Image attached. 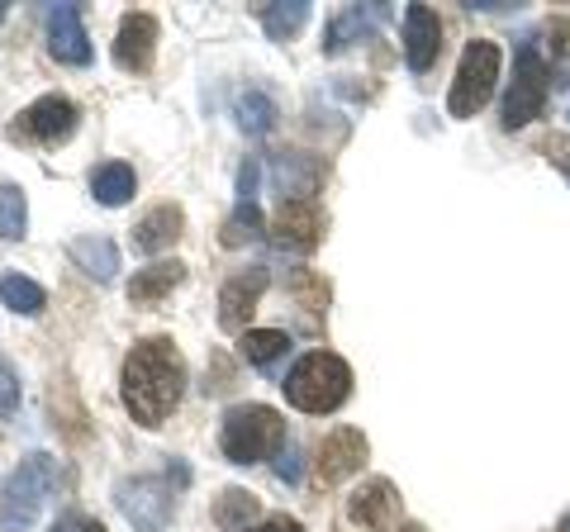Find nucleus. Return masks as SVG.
Wrapping results in <instances>:
<instances>
[{
	"label": "nucleus",
	"mask_w": 570,
	"mask_h": 532,
	"mask_svg": "<svg viewBox=\"0 0 570 532\" xmlns=\"http://www.w3.org/2000/svg\"><path fill=\"white\" fill-rule=\"evenodd\" d=\"M257 513H262L257 494H247V490H224L219 504H214V523H219L224 532H247V528L257 523Z\"/></svg>",
	"instance_id": "23"
},
{
	"label": "nucleus",
	"mask_w": 570,
	"mask_h": 532,
	"mask_svg": "<svg viewBox=\"0 0 570 532\" xmlns=\"http://www.w3.org/2000/svg\"><path fill=\"white\" fill-rule=\"evenodd\" d=\"M181 228H186V209L181 205H157L153 215L138 219L134 247L138 253H163V247H171L176 238H181Z\"/></svg>",
	"instance_id": "18"
},
{
	"label": "nucleus",
	"mask_w": 570,
	"mask_h": 532,
	"mask_svg": "<svg viewBox=\"0 0 570 532\" xmlns=\"http://www.w3.org/2000/svg\"><path fill=\"white\" fill-rule=\"evenodd\" d=\"M557 532H570V513H566V519H561V528Z\"/></svg>",
	"instance_id": "34"
},
{
	"label": "nucleus",
	"mask_w": 570,
	"mask_h": 532,
	"mask_svg": "<svg viewBox=\"0 0 570 532\" xmlns=\"http://www.w3.org/2000/svg\"><path fill=\"white\" fill-rule=\"evenodd\" d=\"M0 299H6V309H14V314H43V305H48V290L39 286V280H29V276H20V272H6L0 276Z\"/></svg>",
	"instance_id": "24"
},
{
	"label": "nucleus",
	"mask_w": 570,
	"mask_h": 532,
	"mask_svg": "<svg viewBox=\"0 0 570 532\" xmlns=\"http://www.w3.org/2000/svg\"><path fill=\"white\" fill-rule=\"evenodd\" d=\"M253 238H262V209H257V200H238L234 215H228L224 228H219V243L224 247H243Z\"/></svg>",
	"instance_id": "26"
},
{
	"label": "nucleus",
	"mask_w": 570,
	"mask_h": 532,
	"mask_svg": "<svg viewBox=\"0 0 570 532\" xmlns=\"http://www.w3.org/2000/svg\"><path fill=\"white\" fill-rule=\"evenodd\" d=\"M247 532H305V523H295V519H285V513H276V519H262V523H253Z\"/></svg>",
	"instance_id": "31"
},
{
	"label": "nucleus",
	"mask_w": 570,
	"mask_h": 532,
	"mask_svg": "<svg viewBox=\"0 0 570 532\" xmlns=\"http://www.w3.org/2000/svg\"><path fill=\"white\" fill-rule=\"evenodd\" d=\"M547 91H551V72H547L542 52L538 43H523L519 62H513V86L504 96V129H528L547 110Z\"/></svg>",
	"instance_id": "6"
},
{
	"label": "nucleus",
	"mask_w": 570,
	"mask_h": 532,
	"mask_svg": "<svg viewBox=\"0 0 570 532\" xmlns=\"http://www.w3.org/2000/svg\"><path fill=\"white\" fill-rule=\"evenodd\" d=\"M157 58V20L148 10H129L115 33V62L119 72H148Z\"/></svg>",
	"instance_id": "12"
},
{
	"label": "nucleus",
	"mask_w": 570,
	"mask_h": 532,
	"mask_svg": "<svg viewBox=\"0 0 570 532\" xmlns=\"http://www.w3.org/2000/svg\"><path fill=\"white\" fill-rule=\"evenodd\" d=\"M24 228H29L24 190L20 186H0V238L14 243V238H24Z\"/></svg>",
	"instance_id": "28"
},
{
	"label": "nucleus",
	"mask_w": 570,
	"mask_h": 532,
	"mask_svg": "<svg viewBox=\"0 0 570 532\" xmlns=\"http://www.w3.org/2000/svg\"><path fill=\"white\" fill-rule=\"evenodd\" d=\"M366 437L362 428H333L324 442H318V456H314V475L324 485H343L347 475H356L366 466Z\"/></svg>",
	"instance_id": "11"
},
{
	"label": "nucleus",
	"mask_w": 570,
	"mask_h": 532,
	"mask_svg": "<svg viewBox=\"0 0 570 532\" xmlns=\"http://www.w3.org/2000/svg\"><path fill=\"white\" fill-rule=\"evenodd\" d=\"M52 532H105V523L91 519V513H77V509H71V513H62V519L52 523Z\"/></svg>",
	"instance_id": "29"
},
{
	"label": "nucleus",
	"mask_w": 570,
	"mask_h": 532,
	"mask_svg": "<svg viewBox=\"0 0 570 532\" xmlns=\"http://www.w3.org/2000/svg\"><path fill=\"white\" fill-rule=\"evenodd\" d=\"M48 52L67 67L91 62V39H86V24H81V6H52L48 10Z\"/></svg>",
	"instance_id": "13"
},
{
	"label": "nucleus",
	"mask_w": 570,
	"mask_h": 532,
	"mask_svg": "<svg viewBox=\"0 0 570 532\" xmlns=\"http://www.w3.org/2000/svg\"><path fill=\"white\" fill-rule=\"evenodd\" d=\"M134 190H138V176H134L129 162H105V167L91 171V195H96L100 205L119 209V205L134 200Z\"/></svg>",
	"instance_id": "20"
},
{
	"label": "nucleus",
	"mask_w": 570,
	"mask_h": 532,
	"mask_svg": "<svg viewBox=\"0 0 570 532\" xmlns=\"http://www.w3.org/2000/svg\"><path fill=\"white\" fill-rule=\"evenodd\" d=\"M6 14H10V10H6V0H0V24H6Z\"/></svg>",
	"instance_id": "35"
},
{
	"label": "nucleus",
	"mask_w": 570,
	"mask_h": 532,
	"mask_svg": "<svg viewBox=\"0 0 570 532\" xmlns=\"http://www.w3.org/2000/svg\"><path fill=\"white\" fill-rule=\"evenodd\" d=\"M494 81H499V43L490 39H471L466 52L456 62V77H452V96H448V115L452 119H471L490 105L494 96Z\"/></svg>",
	"instance_id": "5"
},
{
	"label": "nucleus",
	"mask_w": 570,
	"mask_h": 532,
	"mask_svg": "<svg viewBox=\"0 0 570 532\" xmlns=\"http://www.w3.org/2000/svg\"><path fill=\"white\" fill-rule=\"evenodd\" d=\"M272 234L281 243L299 247V253H309V247H318V238H324V209H318V200H281Z\"/></svg>",
	"instance_id": "15"
},
{
	"label": "nucleus",
	"mask_w": 570,
	"mask_h": 532,
	"mask_svg": "<svg viewBox=\"0 0 570 532\" xmlns=\"http://www.w3.org/2000/svg\"><path fill=\"white\" fill-rule=\"evenodd\" d=\"M14 410H20V381L0 366V418H10Z\"/></svg>",
	"instance_id": "30"
},
{
	"label": "nucleus",
	"mask_w": 570,
	"mask_h": 532,
	"mask_svg": "<svg viewBox=\"0 0 570 532\" xmlns=\"http://www.w3.org/2000/svg\"><path fill=\"white\" fill-rule=\"evenodd\" d=\"M272 286V276H266V266H247V272H234L224 280L219 290V328L224 333H247V318H253L257 299L266 295Z\"/></svg>",
	"instance_id": "10"
},
{
	"label": "nucleus",
	"mask_w": 570,
	"mask_h": 532,
	"mask_svg": "<svg viewBox=\"0 0 570 532\" xmlns=\"http://www.w3.org/2000/svg\"><path fill=\"white\" fill-rule=\"evenodd\" d=\"M276 100L272 96H262V91H247L243 100H238V124H243V134H253V138H262V134H272L276 129Z\"/></svg>",
	"instance_id": "27"
},
{
	"label": "nucleus",
	"mask_w": 570,
	"mask_h": 532,
	"mask_svg": "<svg viewBox=\"0 0 570 532\" xmlns=\"http://www.w3.org/2000/svg\"><path fill=\"white\" fill-rule=\"evenodd\" d=\"M395 532H423V528H419V523H404V528H395Z\"/></svg>",
	"instance_id": "33"
},
{
	"label": "nucleus",
	"mask_w": 570,
	"mask_h": 532,
	"mask_svg": "<svg viewBox=\"0 0 570 532\" xmlns=\"http://www.w3.org/2000/svg\"><path fill=\"white\" fill-rule=\"evenodd\" d=\"M219 447L234 466H257V461L281 456L291 442H285V418L272 404H234L224 414L219 428Z\"/></svg>",
	"instance_id": "3"
},
{
	"label": "nucleus",
	"mask_w": 570,
	"mask_h": 532,
	"mask_svg": "<svg viewBox=\"0 0 570 532\" xmlns=\"http://www.w3.org/2000/svg\"><path fill=\"white\" fill-rule=\"evenodd\" d=\"M390 20V6H347L343 14H333V24L324 33V52H343L347 43L371 39Z\"/></svg>",
	"instance_id": "17"
},
{
	"label": "nucleus",
	"mask_w": 570,
	"mask_h": 532,
	"mask_svg": "<svg viewBox=\"0 0 570 532\" xmlns=\"http://www.w3.org/2000/svg\"><path fill=\"white\" fill-rule=\"evenodd\" d=\"M52 485H58V461L48 452L24 456L10 471V481L0 485V532H29L39 523L43 504L52 500Z\"/></svg>",
	"instance_id": "4"
},
{
	"label": "nucleus",
	"mask_w": 570,
	"mask_h": 532,
	"mask_svg": "<svg viewBox=\"0 0 570 532\" xmlns=\"http://www.w3.org/2000/svg\"><path fill=\"white\" fill-rule=\"evenodd\" d=\"M347 519L356 528H366V532H395V523H400V490L390 485L385 475H371V481H362L352 490Z\"/></svg>",
	"instance_id": "9"
},
{
	"label": "nucleus",
	"mask_w": 570,
	"mask_h": 532,
	"mask_svg": "<svg viewBox=\"0 0 570 532\" xmlns=\"http://www.w3.org/2000/svg\"><path fill=\"white\" fill-rule=\"evenodd\" d=\"M181 276H186V266L181 262H157L148 266V272H138L129 280V305L134 309H153V305H163V299L181 286Z\"/></svg>",
	"instance_id": "19"
},
{
	"label": "nucleus",
	"mask_w": 570,
	"mask_h": 532,
	"mask_svg": "<svg viewBox=\"0 0 570 532\" xmlns=\"http://www.w3.org/2000/svg\"><path fill=\"white\" fill-rule=\"evenodd\" d=\"M71 262H77L91 280H115V272H119V247L110 238H77V243H71Z\"/></svg>",
	"instance_id": "21"
},
{
	"label": "nucleus",
	"mask_w": 570,
	"mask_h": 532,
	"mask_svg": "<svg viewBox=\"0 0 570 532\" xmlns=\"http://www.w3.org/2000/svg\"><path fill=\"white\" fill-rule=\"evenodd\" d=\"M285 347H291V338H285L281 328H247L238 338V357L253 362V366H272Z\"/></svg>",
	"instance_id": "25"
},
{
	"label": "nucleus",
	"mask_w": 570,
	"mask_h": 532,
	"mask_svg": "<svg viewBox=\"0 0 570 532\" xmlns=\"http://www.w3.org/2000/svg\"><path fill=\"white\" fill-rule=\"evenodd\" d=\"M442 52V20L428 6L404 10V62L409 72H428Z\"/></svg>",
	"instance_id": "14"
},
{
	"label": "nucleus",
	"mask_w": 570,
	"mask_h": 532,
	"mask_svg": "<svg viewBox=\"0 0 570 532\" xmlns=\"http://www.w3.org/2000/svg\"><path fill=\"white\" fill-rule=\"evenodd\" d=\"M272 181L281 200H314L318 186H324V162L305 152H281L272 162Z\"/></svg>",
	"instance_id": "16"
},
{
	"label": "nucleus",
	"mask_w": 570,
	"mask_h": 532,
	"mask_svg": "<svg viewBox=\"0 0 570 532\" xmlns=\"http://www.w3.org/2000/svg\"><path fill=\"white\" fill-rule=\"evenodd\" d=\"M281 390L299 414H333L352 395V366L337 352H305L291 366V376L281 381Z\"/></svg>",
	"instance_id": "2"
},
{
	"label": "nucleus",
	"mask_w": 570,
	"mask_h": 532,
	"mask_svg": "<svg viewBox=\"0 0 570 532\" xmlns=\"http://www.w3.org/2000/svg\"><path fill=\"white\" fill-rule=\"evenodd\" d=\"M77 124H81V110L67 96H39L29 110H20V119H14L10 134L24 138V144L58 148V144H67V138L77 134Z\"/></svg>",
	"instance_id": "7"
},
{
	"label": "nucleus",
	"mask_w": 570,
	"mask_h": 532,
	"mask_svg": "<svg viewBox=\"0 0 570 532\" xmlns=\"http://www.w3.org/2000/svg\"><path fill=\"white\" fill-rule=\"evenodd\" d=\"M276 475H281L285 485H295V481H299V466H295V452H291V447L276 456Z\"/></svg>",
	"instance_id": "32"
},
{
	"label": "nucleus",
	"mask_w": 570,
	"mask_h": 532,
	"mask_svg": "<svg viewBox=\"0 0 570 532\" xmlns=\"http://www.w3.org/2000/svg\"><path fill=\"white\" fill-rule=\"evenodd\" d=\"M309 24V0H285V6H262V29L272 43H291Z\"/></svg>",
	"instance_id": "22"
},
{
	"label": "nucleus",
	"mask_w": 570,
	"mask_h": 532,
	"mask_svg": "<svg viewBox=\"0 0 570 532\" xmlns=\"http://www.w3.org/2000/svg\"><path fill=\"white\" fill-rule=\"evenodd\" d=\"M119 513L134 523V532H163L171 523V490L157 475H138V481H124L115 490Z\"/></svg>",
	"instance_id": "8"
},
{
	"label": "nucleus",
	"mask_w": 570,
	"mask_h": 532,
	"mask_svg": "<svg viewBox=\"0 0 570 532\" xmlns=\"http://www.w3.org/2000/svg\"><path fill=\"white\" fill-rule=\"evenodd\" d=\"M186 395V362L171 338H142L124 357V410L142 428L167 423Z\"/></svg>",
	"instance_id": "1"
}]
</instances>
